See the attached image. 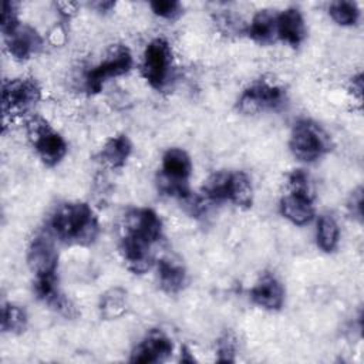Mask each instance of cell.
Returning <instances> with one entry per match:
<instances>
[{
	"label": "cell",
	"mask_w": 364,
	"mask_h": 364,
	"mask_svg": "<svg viewBox=\"0 0 364 364\" xmlns=\"http://www.w3.org/2000/svg\"><path fill=\"white\" fill-rule=\"evenodd\" d=\"M122 232L155 245L162 237V220L149 208H134L125 213Z\"/></svg>",
	"instance_id": "30bf717a"
},
{
	"label": "cell",
	"mask_w": 364,
	"mask_h": 364,
	"mask_svg": "<svg viewBox=\"0 0 364 364\" xmlns=\"http://www.w3.org/2000/svg\"><path fill=\"white\" fill-rule=\"evenodd\" d=\"M328 14L340 26H353L358 21L360 10L354 1L338 0L328 6Z\"/></svg>",
	"instance_id": "cb8c5ba5"
},
{
	"label": "cell",
	"mask_w": 364,
	"mask_h": 364,
	"mask_svg": "<svg viewBox=\"0 0 364 364\" xmlns=\"http://www.w3.org/2000/svg\"><path fill=\"white\" fill-rule=\"evenodd\" d=\"M4 40H6V47L10 55L18 61L28 60L43 46V38L37 33V30L30 26H21V24L11 34L6 36Z\"/></svg>",
	"instance_id": "5bb4252c"
},
{
	"label": "cell",
	"mask_w": 364,
	"mask_h": 364,
	"mask_svg": "<svg viewBox=\"0 0 364 364\" xmlns=\"http://www.w3.org/2000/svg\"><path fill=\"white\" fill-rule=\"evenodd\" d=\"M57 7L60 9V13L64 17H70L73 16L77 9H78V3H73V1H63V3H57Z\"/></svg>",
	"instance_id": "1f68e13d"
},
{
	"label": "cell",
	"mask_w": 364,
	"mask_h": 364,
	"mask_svg": "<svg viewBox=\"0 0 364 364\" xmlns=\"http://www.w3.org/2000/svg\"><path fill=\"white\" fill-rule=\"evenodd\" d=\"M173 351L172 340L159 328L149 330L131 353V363L156 364L168 360Z\"/></svg>",
	"instance_id": "8fae6325"
},
{
	"label": "cell",
	"mask_w": 364,
	"mask_h": 364,
	"mask_svg": "<svg viewBox=\"0 0 364 364\" xmlns=\"http://www.w3.org/2000/svg\"><path fill=\"white\" fill-rule=\"evenodd\" d=\"M287 188H289V192H297V193L314 196V188L310 181V176L303 169H294L289 173Z\"/></svg>",
	"instance_id": "484cf974"
},
{
	"label": "cell",
	"mask_w": 364,
	"mask_h": 364,
	"mask_svg": "<svg viewBox=\"0 0 364 364\" xmlns=\"http://www.w3.org/2000/svg\"><path fill=\"white\" fill-rule=\"evenodd\" d=\"M215 24L219 27V30L223 34H235V36H240L243 31L246 33V27L242 24V20L232 14V13H220L215 17Z\"/></svg>",
	"instance_id": "83f0119b"
},
{
	"label": "cell",
	"mask_w": 364,
	"mask_h": 364,
	"mask_svg": "<svg viewBox=\"0 0 364 364\" xmlns=\"http://www.w3.org/2000/svg\"><path fill=\"white\" fill-rule=\"evenodd\" d=\"M98 310L104 320H115L124 316L128 310L127 290L117 286L104 291L98 301Z\"/></svg>",
	"instance_id": "ffe728a7"
},
{
	"label": "cell",
	"mask_w": 364,
	"mask_h": 364,
	"mask_svg": "<svg viewBox=\"0 0 364 364\" xmlns=\"http://www.w3.org/2000/svg\"><path fill=\"white\" fill-rule=\"evenodd\" d=\"M158 282L161 289L168 294L179 293L186 284V269L175 257L166 256L156 262Z\"/></svg>",
	"instance_id": "e0dca14e"
},
{
	"label": "cell",
	"mask_w": 364,
	"mask_h": 364,
	"mask_svg": "<svg viewBox=\"0 0 364 364\" xmlns=\"http://www.w3.org/2000/svg\"><path fill=\"white\" fill-rule=\"evenodd\" d=\"M287 101L286 91L273 82L257 81L249 85L237 101V108L246 115H255L266 111H277Z\"/></svg>",
	"instance_id": "ba28073f"
},
{
	"label": "cell",
	"mask_w": 364,
	"mask_h": 364,
	"mask_svg": "<svg viewBox=\"0 0 364 364\" xmlns=\"http://www.w3.org/2000/svg\"><path fill=\"white\" fill-rule=\"evenodd\" d=\"M20 27L18 21V4L16 1H4L1 11V33L3 36L11 34Z\"/></svg>",
	"instance_id": "4316f807"
},
{
	"label": "cell",
	"mask_w": 364,
	"mask_h": 364,
	"mask_svg": "<svg viewBox=\"0 0 364 364\" xmlns=\"http://www.w3.org/2000/svg\"><path fill=\"white\" fill-rule=\"evenodd\" d=\"M94 6L97 7L98 11L107 13V11H109V10L115 6V3H114V1H98V3H95Z\"/></svg>",
	"instance_id": "d6a6232c"
},
{
	"label": "cell",
	"mask_w": 364,
	"mask_h": 364,
	"mask_svg": "<svg viewBox=\"0 0 364 364\" xmlns=\"http://www.w3.org/2000/svg\"><path fill=\"white\" fill-rule=\"evenodd\" d=\"M192 175V161L182 148H169L162 156L161 169L156 175V186L164 195L188 199L191 196L189 178Z\"/></svg>",
	"instance_id": "7a4b0ae2"
},
{
	"label": "cell",
	"mask_w": 364,
	"mask_h": 364,
	"mask_svg": "<svg viewBox=\"0 0 364 364\" xmlns=\"http://www.w3.org/2000/svg\"><path fill=\"white\" fill-rule=\"evenodd\" d=\"M181 361H188V363H193L195 361V358L191 355V353H189V350L186 347H183L181 350Z\"/></svg>",
	"instance_id": "836d02e7"
},
{
	"label": "cell",
	"mask_w": 364,
	"mask_h": 364,
	"mask_svg": "<svg viewBox=\"0 0 364 364\" xmlns=\"http://www.w3.org/2000/svg\"><path fill=\"white\" fill-rule=\"evenodd\" d=\"M237 353V338L235 333L226 330L216 341V361L235 363Z\"/></svg>",
	"instance_id": "d4e9b609"
},
{
	"label": "cell",
	"mask_w": 364,
	"mask_h": 364,
	"mask_svg": "<svg viewBox=\"0 0 364 364\" xmlns=\"http://www.w3.org/2000/svg\"><path fill=\"white\" fill-rule=\"evenodd\" d=\"M280 212L282 215L297 226L307 225L314 218V196L287 192L280 199Z\"/></svg>",
	"instance_id": "9a60e30c"
},
{
	"label": "cell",
	"mask_w": 364,
	"mask_h": 364,
	"mask_svg": "<svg viewBox=\"0 0 364 364\" xmlns=\"http://www.w3.org/2000/svg\"><path fill=\"white\" fill-rule=\"evenodd\" d=\"M26 132L31 146L44 165L55 166L65 156L67 142L43 117L31 115L26 121Z\"/></svg>",
	"instance_id": "277c9868"
},
{
	"label": "cell",
	"mask_w": 364,
	"mask_h": 364,
	"mask_svg": "<svg viewBox=\"0 0 364 364\" xmlns=\"http://www.w3.org/2000/svg\"><path fill=\"white\" fill-rule=\"evenodd\" d=\"M229 202L237 208L247 209L253 203V186L249 175L243 171H235L230 173L229 183Z\"/></svg>",
	"instance_id": "44dd1931"
},
{
	"label": "cell",
	"mask_w": 364,
	"mask_h": 364,
	"mask_svg": "<svg viewBox=\"0 0 364 364\" xmlns=\"http://www.w3.org/2000/svg\"><path fill=\"white\" fill-rule=\"evenodd\" d=\"M53 237L50 233H40L34 236L28 246L27 264L34 279L57 276L58 252Z\"/></svg>",
	"instance_id": "9c48e42d"
},
{
	"label": "cell",
	"mask_w": 364,
	"mask_h": 364,
	"mask_svg": "<svg viewBox=\"0 0 364 364\" xmlns=\"http://www.w3.org/2000/svg\"><path fill=\"white\" fill-rule=\"evenodd\" d=\"M276 17L277 14L273 13V10H259L246 27V34L257 44H272L277 38Z\"/></svg>",
	"instance_id": "d6986e66"
},
{
	"label": "cell",
	"mask_w": 364,
	"mask_h": 364,
	"mask_svg": "<svg viewBox=\"0 0 364 364\" xmlns=\"http://www.w3.org/2000/svg\"><path fill=\"white\" fill-rule=\"evenodd\" d=\"M131 152H132V144L129 138L124 134H119L105 141V144L102 145L98 154V158L105 166L111 169H118L125 165Z\"/></svg>",
	"instance_id": "ac0fdd59"
},
{
	"label": "cell",
	"mask_w": 364,
	"mask_h": 364,
	"mask_svg": "<svg viewBox=\"0 0 364 364\" xmlns=\"http://www.w3.org/2000/svg\"><path fill=\"white\" fill-rule=\"evenodd\" d=\"M41 88L31 77L13 78L3 82V119L28 114L40 101Z\"/></svg>",
	"instance_id": "8992f818"
},
{
	"label": "cell",
	"mask_w": 364,
	"mask_h": 364,
	"mask_svg": "<svg viewBox=\"0 0 364 364\" xmlns=\"http://www.w3.org/2000/svg\"><path fill=\"white\" fill-rule=\"evenodd\" d=\"M28 323L27 311L14 303H4L1 307V331L20 334L26 330Z\"/></svg>",
	"instance_id": "603a6c76"
},
{
	"label": "cell",
	"mask_w": 364,
	"mask_h": 364,
	"mask_svg": "<svg viewBox=\"0 0 364 364\" xmlns=\"http://www.w3.org/2000/svg\"><path fill=\"white\" fill-rule=\"evenodd\" d=\"M173 54L169 43L162 38L149 41L144 51L141 73L148 84L156 91H164L173 78Z\"/></svg>",
	"instance_id": "5b68a950"
},
{
	"label": "cell",
	"mask_w": 364,
	"mask_h": 364,
	"mask_svg": "<svg viewBox=\"0 0 364 364\" xmlns=\"http://www.w3.org/2000/svg\"><path fill=\"white\" fill-rule=\"evenodd\" d=\"M132 64V54L127 46H112L105 58L87 73L84 78L85 91L88 94H98L108 80L129 73Z\"/></svg>",
	"instance_id": "52a82bcc"
},
{
	"label": "cell",
	"mask_w": 364,
	"mask_h": 364,
	"mask_svg": "<svg viewBox=\"0 0 364 364\" xmlns=\"http://www.w3.org/2000/svg\"><path fill=\"white\" fill-rule=\"evenodd\" d=\"M154 245L136 236L122 232L119 240V253L128 270L135 274H142L154 264Z\"/></svg>",
	"instance_id": "7c38bea8"
},
{
	"label": "cell",
	"mask_w": 364,
	"mask_h": 364,
	"mask_svg": "<svg viewBox=\"0 0 364 364\" xmlns=\"http://www.w3.org/2000/svg\"><path fill=\"white\" fill-rule=\"evenodd\" d=\"M347 208L353 218H355L358 222L363 220V188L361 186H358L355 191L351 192Z\"/></svg>",
	"instance_id": "f546056e"
},
{
	"label": "cell",
	"mask_w": 364,
	"mask_h": 364,
	"mask_svg": "<svg viewBox=\"0 0 364 364\" xmlns=\"http://www.w3.org/2000/svg\"><path fill=\"white\" fill-rule=\"evenodd\" d=\"M250 299L256 306L264 310H280L284 303L283 284L274 274L264 273L252 287Z\"/></svg>",
	"instance_id": "4fadbf2b"
},
{
	"label": "cell",
	"mask_w": 364,
	"mask_h": 364,
	"mask_svg": "<svg viewBox=\"0 0 364 364\" xmlns=\"http://www.w3.org/2000/svg\"><path fill=\"white\" fill-rule=\"evenodd\" d=\"M289 146L299 161L314 162L331 149V139L317 122L304 118L293 124Z\"/></svg>",
	"instance_id": "3957f363"
},
{
	"label": "cell",
	"mask_w": 364,
	"mask_h": 364,
	"mask_svg": "<svg viewBox=\"0 0 364 364\" xmlns=\"http://www.w3.org/2000/svg\"><path fill=\"white\" fill-rule=\"evenodd\" d=\"M50 232L68 246H90L100 233V223L92 208L85 202L61 203L50 218Z\"/></svg>",
	"instance_id": "6da1fadb"
},
{
	"label": "cell",
	"mask_w": 364,
	"mask_h": 364,
	"mask_svg": "<svg viewBox=\"0 0 364 364\" xmlns=\"http://www.w3.org/2000/svg\"><path fill=\"white\" fill-rule=\"evenodd\" d=\"M276 34L277 38L291 47H297L306 38V24L300 10L290 7L276 17Z\"/></svg>",
	"instance_id": "2e32d148"
},
{
	"label": "cell",
	"mask_w": 364,
	"mask_h": 364,
	"mask_svg": "<svg viewBox=\"0 0 364 364\" xmlns=\"http://www.w3.org/2000/svg\"><path fill=\"white\" fill-rule=\"evenodd\" d=\"M152 11L166 20H173L182 14V4L176 0H154L149 3Z\"/></svg>",
	"instance_id": "f1b7e54d"
},
{
	"label": "cell",
	"mask_w": 364,
	"mask_h": 364,
	"mask_svg": "<svg viewBox=\"0 0 364 364\" xmlns=\"http://www.w3.org/2000/svg\"><path fill=\"white\" fill-rule=\"evenodd\" d=\"M350 91H351L353 97H355L358 101H361V97H363V74L361 73H358L355 77L351 78Z\"/></svg>",
	"instance_id": "4dcf8cb0"
},
{
	"label": "cell",
	"mask_w": 364,
	"mask_h": 364,
	"mask_svg": "<svg viewBox=\"0 0 364 364\" xmlns=\"http://www.w3.org/2000/svg\"><path fill=\"white\" fill-rule=\"evenodd\" d=\"M340 240V229L336 219L331 215H321L317 219L316 228V242L317 246L326 252L331 253L337 249Z\"/></svg>",
	"instance_id": "7402d4cb"
}]
</instances>
